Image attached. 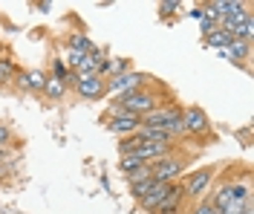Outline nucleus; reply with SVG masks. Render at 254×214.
<instances>
[{
	"label": "nucleus",
	"mask_w": 254,
	"mask_h": 214,
	"mask_svg": "<svg viewBox=\"0 0 254 214\" xmlns=\"http://www.w3.org/2000/svg\"><path fill=\"white\" fill-rule=\"evenodd\" d=\"M113 104H119L125 116L142 119V116H147L150 110H156L159 104H162V99H159L156 90H150V84H147V87H142V90H133V93H127V96H119Z\"/></svg>",
	"instance_id": "nucleus-1"
},
{
	"label": "nucleus",
	"mask_w": 254,
	"mask_h": 214,
	"mask_svg": "<svg viewBox=\"0 0 254 214\" xmlns=\"http://www.w3.org/2000/svg\"><path fill=\"white\" fill-rule=\"evenodd\" d=\"M182 125H185V139H199V142L211 139V119L199 104L182 107Z\"/></svg>",
	"instance_id": "nucleus-2"
},
{
	"label": "nucleus",
	"mask_w": 254,
	"mask_h": 214,
	"mask_svg": "<svg viewBox=\"0 0 254 214\" xmlns=\"http://www.w3.org/2000/svg\"><path fill=\"white\" fill-rule=\"evenodd\" d=\"M190 162V156L185 159V156H179V153H171V156H165V159H159V162L150 165V177L156 182H179V177H182V171H185V165Z\"/></svg>",
	"instance_id": "nucleus-3"
},
{
	"label": "nucleus",
	"mask_w": 254,
	"mask_h": 214,
	"mask_svg": "<svg viewBox=\"0 0 254 214\" xmlns=\"http://www.w3.org/2000/svg\"><path fill=\"white\" fill-rule=\"evenodd\" d=\"M217 171H220V165H205V168H199V171L188 174V180L182 182V191H185V197L202 200V197H205V191L211 188L214 177H217Z\"/></svg>",
	"instance_id": "nucleus-4"
},
{
	"label": "nucleus",
	"mask_w": 254,
	"mask_h": 214,
	"mask_svg": "<svg viewBox=\"0 0 254 214\" xmlns=\"http://www.w3.org/2000/svg\"><path fill=\"white\" fill-rule=\"evenodd\" d=\"M153 81L147 72H139V70H130V72H125V75H116V78H107V93H113L116 99L119 96H127V93H133V90H142V87H147V84Z\"/></svg>",
	"instance_id": "nucleus-5"
},
{
	"label": "nucleus",
	"mask_w": 254,
	"mask_h": 214,
	"mask_svg": "<svg viewBox=\"0 0 254 214\" xmlns=\"http://www.w3.org/2000/svg\"><path fill=\"white\" fill-rule=\"evenodd\" d=\"M176 119H182V107L176 101H168V104H159L156 110H150L147 116H142V125H147V128H168Z\"/></svg>",
	"instance_id": "nucleus-6"
},
{
	"label": "nucleus",
	"mask_w": 254,
	"mask_h": 214,
	"mask_svg": "<svg viewBox=\"0 0 254 214\" xmlns=\"http://www.w3.org/2000/svg\"><path fill=\"white\" fill-rule=\"evenodd\" d=\"M72 87H75V93H78L81 99H87V101H98L107 96V84L98 75H75Z\"/></svg>",
	"instance_id": "nucleus-7"
},
{
	"label": "nucleus",
	"mask_w": 254,
	"mask_h": 214,
	"mask_svg": "<svg viewBox=\"0 0 254 214\" xmlns=\"http://www.w3.org/2000/svg\"><path fill=\"white\" fill-rule=\"evenodd\" d=\"M176 150H179V145H168V142H139L136 156H139L144 165H153V162H159V159L176 153Z\"/></svg>",
	"instance_id": "nucleus-8"
},
{
	"label": "nucleus",
	"mask_w": 254,
	"mask_h": 214,
	"mask_svg": "<svg viewBox=\"0 0 254 214\" xmlns=\"http://www.w3.org/2000/svg\"><path fill=\"white\" fill-rule=\"evenodd\" d=\"M104 128L116 133L119 139H125V136H133L142 128V119H136V116H110V119H104Z\"/></svg>",
	"instance_id": "nucleus-9"
},
{
	"label": "nucleus",
	"mask_w": 254,
	"mask_h": 214,
	"mask_svg": "<svg viewBox=\"0 0 254 214\" xmlns=\"http://www.w3.org/2000/svg\"><path fill=\"white\" fill-rule=\"evenodd\" d=\"M231 64H243L246 67V61H249V55H252V44H243V41H237V38H231V44L225 47V50H220Z\"/></svg>",
	"instance_id": "nucleus-10"
},
{
	"label": "nucleus",
	"mask_w": 254,
	"mask_h": 214,
	"mask_svg": "<svg viewBox=\"0 0 254 214\" xmlns=\"http://www.w3.org/2000/svg\"><path fill=\"white\" fill-rule=\"evenodd\" d=\"M101 64H104V52L95 47L93 52H87V55H84V61H81V67L75 70V75H95Z\"/></svg>",
	"instance_id": "nucleus-11"
},
{
	"label": "nucleus",
	"mask_w": 254,
	"mask_h": 214,
	"mask_svg": "<svg viewBox=\"0 0 254 214\" xmlns=\"http://www.w3.org/2000/svg\"><path fill=\"white\" fill-rule=\"evenodd\" d=\"M142 168H147V165L136 156V153H127V156H119V174H125V177H130V174H136V171H142Z\"/></svg>",
	"instance_id": "nucleus-12"
},
{
	"label": "nucleus",
	"mask_w": 254,
	"mask_h": 214,
	"mask_svg": "<svg viewBox=\"0 0 254 214\" xmlns=\"http://www.w3.org/2000/svg\"><path fill=\"white\" fill-rule=\"evenodd\" d=\"M41 96H47V99H52V101H61L64 96H66V84L49 75V78H47V87H44V93H41Z\"/></svg>",
	"instance_id": "nucleus-13"
},
{
	"label": "nucleus",
	"mask_w": 254,
	"mask_h": 214,
	"mask_svg": "<svg viewBox=\"0 0 254 214\" xmlns=\"http://www.w3.org/2000/svg\"><path fill=\"white\" fill-rule=\"evenodd\" d=\"M231 38H234V35H228L225 29H220V26H217L214 32H208V35H205V47H217V50H225V47L231 44Z\"/></svg>",
	"instance_id": "nucleus-14"
},
{
	"label": "nucleus",
	"mask_w": 254,
	"mask_h": 214,
	"mask_svg": "<svg viewBox=\"0 0 254 214\" xmlns=\"http://www.w3.org/2000/svg\"><path fill=\"white\" fill-rule=\"evenodd\" d=\"M66 47H69V50L84 52V55L95 50V44H93V41H90V38H87L84 32H72V35H69V44H66Z\"/></svg>",
	"instance_id": "nucleus-15"
},
{
	"label": "nucleus",
	"mask_w": 254,
	"mask_h": 214,
	"mask_svg": "<svg viewBox=\"0 0 254 214\" xmlns=\"http://www.w3.org/2000/svg\"><path fill=\"white\" fill-rule=\"evenodd\" d=\"M17 75V64L12 58H0V84H12Z\"/></svg>",
	"instance_id": "nucleus-16"
},
{
	"label": "nucleus",
	"mask_w": 254,
	"mask_h": 214,
	"mask_svg": "<svg viewBox=\"0 0 254 214\" xmlns=\"http://www.w3.org/2000/svg\"><path fill=\"white\" fill-rule=\"evenodd\" d=\"M156 185H159V182L153 180V177H147V180L136 182V185H130V194H133L136 200H142V197H147V194H150V191H153Z\"/></svg>",
	"instance_id": "nucleus-17"
},
{
	"label": "nucleus",
	"mask_w": 254,
	"mask_h": 214,
	"mask_svg": "<svg viewBox=\"0 0 254 214\" xmlns=\"http://www.w3.org/2000/svg\"><path fill=\"white\" fill-rule=\"evenodd\" d=\"M139 133H133V136H125V139H119V156H127V153H136L139 148Z\"/></svg>",
	"instance_id": "nucleus-18"
},
{
	"label": "nucleus",
	"mask_w": 254,
	"mask_h": 214,
	"mask_svg": "<svg viewBox=\"0 0 254 214\" xmlns=\"http://www.w3.org/2000/svg\"><path fill=\"white\" fill-rule=\"evenodd\" d=\"M61 61L66 64V70H69V72H75V70L81 67V61H84V52L69 50V47H66V52H64V58H61Z\"/></svg>",
	"instance_id": "nucleus-19"
},
{
	"label": "nucleus",
	"mask_w": 254,
	"mask_h": 214,
	"mask_svg": "<svg viewBox=\"0 0 254 214\" xmlns=\"http://www.w3.org/2000/svg\"><path fill=\"white\" fill-rule=\"evenodd\" d=\"M234 38H237V41H243V44H252V38H254V17H249V20L240 26L237 32H234Z\"/></svg>",
	"instance_id": "nucleus-20"
},
{
	"label": "nucleus",
	"mask_w": 254,
	"mask_h": 214,
	"mask_svg": "<svg viewBox=\"0 0 254 214\" xmlns=\"http://www.w3.org/2000/svg\"><path fill=\"white\" fill-rule=\"evenodd\" d=\"M182 9V3L179 0H168V3H159V15L162 17H174L176 12Z\"/></svg>",
	"instance_id": "nucleus-21"
},
{
	"label": "nucleus",
	"mask_w": 254,
	"mask_h": 214,
	"mask_svg": "<svg viewBox=\"0 0 254 214\" xmlns=\"http://www.w3.org/2000/svg\"><path fill=\"white\" fill-rule=\"evenodd\" d=\"M202 12H205V9H202ZM199 29H202V35L214 32V29H217V20H214L211 15H202V20H199Z\"/></svg>",
	"instance_id": "nucleus-22"
},
{
	"label": "nucleus",
	"mask_w": 254,
	"mask_h": 214,
	"mask_svg": "<svg viewBox=\"0 0 254 214\" xmlns=\"http://www.w3.org/2000/svg\"><path fill=\"white\" fill-rule=\"evenodd\" d=\"M190 214H220V212H217V209H214L208 200H199V203H196V209H193Z\"/></svg>",
	"instance_id": "nucleus-23"
},
{
	"label": "nucleus",
	"mask_w": 254,
	"mask_h": 214,
	"mask_svg": "<svg viewBox=\"0 0 254 214\" xmlns=\"http://www.w3.org/2000/svg\"><path fill=\"white\" fill-rule=\"evenodd\" d=\"M9 142H12V131L0 122V145H3V148H9Z\"/></svg>",
	"instance_id": "nucleus-24"
},
{
	"label": "nucleus",
	"mask_w": 254,
	"mask_h": 214,
	"mask_svg": "<svg viewBox=\"0 0 254 214\" xmlns=\"http://www.w3.org/2000/svg\"><path fill=\"white\" fill-rule=\"evenodd\" d=\"M202 6H190V12H188V17H193V20H202Z\"/></svg>",
	"instance_id": "nucleus-25"
},
{
	"label": "nucleus",
	"mask_w": 254,
	"mask_h": 214,
	"mask_svg": "<svg viewBox=\"0 0 254 214\" xmlns=\"http://www.w3.org/2000/svg\"><path fill=\"white\" fill-rule=\"evenodd\" d=\"M153 214H182V209H159V212Z\"/></svg>",
	"instance_id": "nucleus-26"
},
{
	"label": "nucleus",
	"mask_w": 254,
	"mask_h": 214,
	"mask_svg": "<svg viewBox=\"0 0 254 214\" xmlns=\"http://www.w3.org/2000/svg\"><path fill=\"white\" fill-rule=\"evenodd\" d=\"M182 214H185V212H182ZM188 214H190V212H188Z\"/></svg>",
	"instance_id": "nucleus-27"
}]
</instances>
